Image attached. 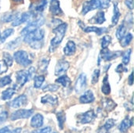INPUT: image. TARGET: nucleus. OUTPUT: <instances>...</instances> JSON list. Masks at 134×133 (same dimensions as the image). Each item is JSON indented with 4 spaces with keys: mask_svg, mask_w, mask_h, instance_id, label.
Wrapping results in <instances>:
<instances>
[{
    "mask_svg": "<svg viewBox=\"0 0 134 133\" xmlns=\"http://www.w3.org/2000/svg\"><path fill=\"white\" fill-rule=\"evenodd\" d=\"M70 67V64L66 60H60L57 62L56 67H55V74L56 75H60L64 73H65Z\"/></svg>",
    "mask_w": 134,
    "mask_h": 133,
    "instance_id": "nucleus-13",
    "label": "nucleus"
},
{
    "mask_svg": "<svg viewBox=\"0 0 134 133\" xmlns=\"http://www.w3.org/2000/svg\"><path fill=\"white\" fill-rule=\"evenodd\" d=\"M32 5H33V8H32L33 11H35L36 13H41L46 7V5H47V0H40L38 2L33 4Z\"/></svg>",
    "mask_w": 134,
    "mask_h": 133,
    "instance_id": "nucleus-24",
    "label": "nucleus"
},
{
    "mask_svg": "<svg viewBox=\"0 0 134 133\" xmlns=\"http://www.w3.org/2000/svg\"><path fill=\"white\" fill-rule=\"evenodd\" d=\"M58 89H59V85L50 84V85H47L46 86H45L42 90L44 92H56Z\"/></svg>",
    "mask_w": 134,
    "mask_h": 133,
    "instance_id": "nucleus-42",
    "label": "nucleus"
},
{
    "mask_svg": "<svg viewBox=\"0 0 134 133\" xmlns=\"http://www.w3.org/2000/svg\"><path fill=\"white\" fill-rule=\"evenodd\" d=\"M105 20H106V19H105L104 13L103 11H100V12H98L94 16H93V17L90 20V23L101 24L104 23Z\"/></svg>",
    "mask_w": 134,
    "mask_h": 133,
    "instance_id": "nucleus-18",
    "label": "nucleus"
},
{
    "mask_svg": "<svg viewBox=\"0 0 134 133\" xmlns=\"http://www.w3.org/2000/svg\"><path fill=\"white\" fill-rule=\"evenodd\" d=\"M20 43H21V38H17L15 40H13V41L9 42L6 45L5 48L8 49H14L15 48L18 47Z\"/></svg>",
    "mask_w": 134,
    "mask_h": 133,
    "instance_id": "nucleus-35",
    "label": "nucleus"
},
{
    "mask_svg": "<svg viewBox=\"0 0 134 133\" xmlns=\"http://www.w3.org/2000/svg\"><path fill=\"white\" fill-rule=\"evenodd\" d=\"M16 93V90L13 88H8L2 92L1 99L2 100H9Z\"/></svg>",
    "mask_w": 134,
    "mask_h": 133,
    "instance_id": "nucleus-25",
    "label": "nucleus"
},
{
    "mask_svg": "<svg viewBox=\"0 0 134 133\" xmlns=\"http://www.w3.org/2000/svg\"><path fill=\"white\" fill-rule=\"evenodd\" d=\"M132 53V49H130L122 53V63L124 65H128L130 61V56Z\"/></svg>",
    "mask_w": 134,
    "mask_h": 133,
    "instance_id": "nucleus-33",
    "label": "nucleus"
},
{
    "mask_svg": "<svg viewBox=\"0 0 134 133\" xmlns=\"http://www.w3.org/2000/svg\"><path fill=\"white\" fill-rule=\"evenodd\" d=\"M49 59L48 58H42L41 59V60H39V63H38V69L41 72H46V70H47V67H48V65H49Z\"/></svg>",
    "mask_w": 134,
    "mask_h": 133,
    "instance_id": "nucleus-31",
    "label": "nucleus"
},
{
    "mask_svg": "<svg viewBox=\"0 0 134 133\" xmlns=\"http://www.w3.org/2000/svg\"><path fill=\"white\" fill-rule=\"evenodd\" d=\"M111 0H98L99 9H107L110 5Z\"/></svg>",
    "mask_w": 134,
    "mask_h": 133,
    "instance_id": "nucleus-44",
    "label": "nucleus"
},
{
    "mask_svg": "<svg viewBox=\"0 0 134 133\" xmlns=\"http://www.w3.org/2000/svg\"><path fill=\"white\" fill-rule=\"evenodd\" d=\"M45 23V19L40 16L37 18H35L34 20H32L31 22H30L20 32V34L22 35H26L27 34L32 33L35 31H36L37 29H38L41 26L43 25V24Z\"/></svg>",
    "mask_w": 134,
    "mask_h": 133,
    "instance_id": "nucleus-2",
    "label": "nucleus"
},
{
    "mask_svg": "<svg viewBox=\"0 0 134 133\" xmlns=\"http://www.w3.org/2000/svg\"><path fill=\"white\" fill-rule=\"evenodd\" d=\"M51 132V128L50 127H46L38 130H35L31 133H50Z\"/></svg>",
    "mask_w": 134,
    "mask_h": 133,
    "instance_id": "nucleus-47",
    "label": "nucleus"
},
{
    "mask_svg": "<svg viewBox=\"0 0 134 133\" xmlns=\"http://www.w3.org/2000/svg\"><path fill=\"white\" fill-rule=\"evenodd\" d=\"M11 132V130L8 127V126H5V127H3L2 129H0V133H10Z\"/></svg>",
    "mask_w": 134,
    "mask_h": 133,
    "instance_id": "nucleus-51",
    "label": "nucleus"
},
{
    "mask_svg": "<svg viewBox=\"0 0 134 133\" xmlns=\"http://www.w3.org/2000/svg\"><path fill=\"white\" fill-rule=\"evenodd\" d=\"M111 42V37L109 35H105L101 39V47L102 49H107Z\"/></svg>",
    "mask_w": 134,
    "mask_h": 133,
    "instance_id": "nucleus-37",
    "label": "nucleus"
},
{
    "mask_svg": "<svg viewBox=\"0 0 134 133\" xmlns=\"http://www.w3.org/2000/svg\"><path fill=\"white\" fill-rule=\"evenodd\" d=\"M12 82V79L11 77L9 75H6L2 77V78H0V87H5L8 85H9Z\"/></svg>",
    "mask_w": 134,
    "mask_h": 133,
    "instance_id": "nucleus-38",
    "label": "nucleus"
},
{
    "mask_svg": "<svg viewBox=\"0 0 134 133\" xmlns=\"http://www.w3.org/2000/svg\"><path fill=\"white\" fill-rule=\"evenodd\" d=\"M67 27H68V24L66 23H61L53 29V33L55 34V36L52 38L50 42L49 51L51 53H53L55 49L57 48V46L61 43L64 37L65 36Z\"/></svg>",
    "mask_w": 134,
    "mask_h": 133,
    "instance_id": "nucleus-1",
    "label": "nucleus"
},
{
    "mask_svg": "<svg viewBox=\"0 0 134 133\" xmlns=\"http://www.w3.org/2000/svg\"><path fill=\"white\" fill-rule=\"evenodd\" d=\"M95 100L94 95L91 90H87L79 98V101L81 103H93Z\"/></svg>",
    "mask_w": 134,
    "mask_h": 133,
    "instance_id": "nucleus-15",
    "label": "nucleus"
},
{
    "mask_svg": "<svg viewBox=\"0 0 134 133\" xmlns=\"http://www.w3.org/2000/svg\"><path fill=\"white\" fill-rule=\"evenodd\" d=\"M13 58L19 65H21L23 67H27L32 63L29 54L24 50H19L17 52H15L13 54Z\"/></svg>",
    "mask_w": 134,
    "mask_h": 133,
    "instance_id": "nucleus-3",
    "label": "nucleus"
},
{
    "mask_svg": "<svg viewBox=\"0 0 134 133\" xmlns=\"http://www.w3.org/2000/svg\"><path fill=\"white\" fill-rule=\"evenodd\" d=\"M13 32H14V30L13 28H7L2 34H0V44L3 43L6 40L7 38H9L10 35L13 34Z\"/></svg>",
    "mask_w": 134,
    "mask_h": 133,
    "instance_id": "nucleus-30",
    "label": "nucleus"
},
{
    "mask_svg": "<svg viewBox=\"0 0 134 133\" xmlns=\"http://www.w3.org/2000/svg\"><path fill=\"white\" fill-rule=\"evenodd\" d=\"M43 125V116L40 114L34 115L31 120V126L35 129L41 128Z\"/></svg>",
    "mask_w": 134,
    "mask_h": 133,
    "instance_id": "nucleus-16",
    "label": "nucleus"
},
{
    "mask_svg": "<svg viewBox=\"0 0 134 133\" xmlns=\"http://www.w3.org/2000/svg\"><path fill=\"white\" fill-rule=\"evenodd\" d=\"M133 13H130L126 15L125 20H124V24H127L128 27H130V28L132 27L133 26Z\"/></svg>",
    "mask_w": 134,
    "mask_h": 133,
    "instance_id": "nucleus-40",
    "label": "nucleus"
},
{
    "mask_svg": "<svg viewBox=\"0 0 134 133\" xmlns=\"http://www.w3.org/2000/svg\"><path fill=\"white\" fill-rule=\"evenodd\" d=\"M14 2H17V3H20V2H23V0H13Z\"/></svg>",
    "mask_w": 134,
    "mask_h": 133,
    "instance_id": "nucleus-54",
    "label": "nucleus"
},
{
    "mask_svg": "<svg viewBox=\"0 0 134 133\" xmlns=\"http://www.w3.org/2000/svg\"><path fill=\"white\" fill-rule=\"evenodd\" d=\"M19 15L18 13H15V12H10V13H6L5 14H3L1 17V21L3 23H8V22H11L13 21L17 16Z\"/></svg>",
    "mask_w": 134,
    "mask_h": 133,
    "instance_id": "nucleus-23",
    "label": "nucleus"
},
{
    "mask_svg": "<svg viewBox=\"0 0 134 133\" xmlns=\"http://www.w3.org/2000/svg\"><path fill=\"white\" fill-rule=\"evenodd\" d=\"M125 3L130 10L133 9V0H125Z\"/></svg>",
    "mask_w": 134,
    "mask_h": 133,
    "instance_id": "nucleus-49",
    "label": "nucleus"
},
{
    "mask_svg": "<svg viewBox=\"0 0 134 133\" xmlns=\"http://www.w3.org/2000/svg\"><path fill=\"white\" fill-rule=\"evenodd\" d=\"M16 85L19 87L24 86L27 83V82H28L30 80L27 71L20 70V71H17L16 73Z\"/></svg>",
    "mask_w": 134,
    "mask_h": 133,
    "instance_id": "nucleus-9",
    "label": "nucleus"
},
{
    "mask_svg": "<svg viewBox=\"0 0 134 133\" xmlns=\"http://www.w3.org/2000/svg\"><path fill=\"white\" fill-rule=\"evenodd\" d=\"M20 132H21V129L20 128H17V129H14L13 132H11L10 133H20Z\"/></svg>",
    "mask_w": 134,
    "mask_h": 133,
    "instance_id": "nucleus-53",
    "label": "nucleus"
},
{
    "mask_svg": "<svg viewBox=\"0 0 134 133\" xmlns=\"http://www.w3.org/2000/svg\"><path fill=\"white\" fill-rule=\"evenodd\" d=\"M101 103H102V107L104 110H106L107 111H113L116 107V106H117V104L111 99H108V98L103 99Z\"/></svg>",
    "mask_w": 134,
    "mask_h": 133,
    "instance_id": "nucleus-17",
    "label": "nucleus"
},
{
    "mask_svg": "<svg viewBox=\"0 0 134 133\" xmlns=\"http://www.w3.org/2000/svg\"><path fill=\"white\" fill-rule=\"evenodd\" d=\"M57 122H58V126L60 127V129H64V125L66 121V115L63 111L58 112L57 114Z\"/></svg>",
    "mask_w": 134,
    "mask_h": 133,
    "instance_id": "nucleus-32",
    "label": "nucleus"
},
{
    "mask_svg": "<svg viewBox=\"0 0 134 133\" xmlns=\"http://www.w3.org/2000/svg\"><path fill=\"white\" fill-rule=\"evenodd\" d=\"M96 118V114L94 113V111L93 110L91 111H88L86 112H85L84 114H79L78 116L79 121L80 123L82 124H89L91 123Z\"/></svg>",
    "mask_w": 134,
    "mask_h": 133,
    "instance_id": "nucleus-10",
    "label": "nucleus"
},
{
    "mask_svg": "<svg viewBox=\"0 0 134 133\" xmlns=\"http://www.w3.org/2000/svg\"><path fill=\"white\" fill-rule=\"evenodd\" d=\"M56 82L58 83V84H60V85H61L64 87H68L71 85V81L69 78V77H68L67 75H63V76L59 77L56 80Z\"/></svg>",
    "mask_w": 134,
    "mask_h": 133,
    "instance_id": "nucleus-28",
    "label": "nucleus"
},
{
    "mask_svg": "<svg viewBox=\"0 0 134 133\" xmlns=\"http://www.w3.org/2000/svg\"><path fill=\"white\" fill-rule=\"evenodd\" d=\"M120 11L118 7V3L115 2L114 3V11H113V16H112V19H111V22L113 25H115L118 24L119 17H120Z\"/></svg>",
    "mask_w": 134,
    "mask_h": 133,
    "instance_id": "nucleus-27",
    "label": "nucleus"
},
{
    "mask_svg": "<svg viewBox=\"0 0 134 133\" xmlns=\"http://www.w3.org/2000/svg\"><path fill=\"white\" fill-rule=\"evenodd\" d=\"M115 121L114 119H108V120L105 122V124L104 125L103 129H104L106 132H108V131H109L111 129H112V128L115 126Z\"/></svg>",
    "mask_w": 134,
    "mask_h": 133,
    "instance_id": "nucleus-39",
    "label": "nucleus"
},
{
    "mask_svg": "<svg viewBox=\"0 0 134 133\" xmlns=\"http://www.w3.org/2000/svg\"><path fill=\"white\" fill-rule=\"evenodd\" d=\"M45 36V31L42 29H37L36 31H35L32 33L27 34L26 35H24V42L26 43H31L34 42H40V41H43Z\"/></svg>",
    "mask_w": 134,
    "mask_h": 133,
    "instance_id": "nucleus-4",
    "label": "nucleus"
},
{
    "mask_svg": "<svg viewBox=\"0 0 134 133\" xmlns=\"http://www.w3.org/2000/svg\"><path fill=\"white\" fill-rule=\"evenodd\" d=\"M8 70L7 64L4 62V60H0V74L5 73Z\"/></svg>",
    "mask_w": 134,
    "mask_h": 133,
    "instance_id": "nucleus-45",
    "label": "nucleus"
},
{
    "mask_svg": "<svg viewBox=\"0 0 134 133\" xmlns=\"http://www.w3.org/2000/svg\"><path fill=\"white\" fill-rule=\"evenodd\" d=\"M52 133H57V132H52Z\"/></svg>",
    "mask_w": 134,
    "mask_h": 133,
    "instance_id": "nucleus-55",
    "label": "nucleus"
},
{
    "mask_svg": "<svg viewBox=\"0 0 134 133\" xmlns=\"http://www.w3.org/2000/svg\"><path fill=\"white\" fill-rule=\"evenodd\" d=\"M33 112H34L33 110L20 109V110H18V111L13 112L10 116V119H11V121H16L18 119L28 118L29 117L31 116Z\"/></svg>",
    "mask_w": 134,
    "mask_h": 133,
    "instance_id": "nucleus-6",
    "label": "nucleus"
},
{
    "mask_svg": "<svg viewBox=\"0 0 134 133\" xmlns=\"http://www.w3.org/2000/svg\"><path fill=\"white\" fill-rule=\"evenodd\" d=\"M8 118V113L7 111H3L0 114V125L3 124Z\"/></svg>",
    "mask_w": 134,
    "mask_h": 133,
    "instance_id": "nucleus-46",
    "label": "nucleus"
},
{
    "mask_svg": "<svg viewBox=\"0 0 134 133\" xmlns=\"http://www.w3.org/2000/svg\"><path fill=\"white\" fill-rule=\"evenodd\" d=\"M41 102L44 104H49L52 106H54L57 104L58 103V99L56 96H52V95H46L42 97Z\"/></svg>",
    "mask_w": 134,
    "mask_h": 133,
    "instance_id": "nucleus-20",
    "label": "nucleus"
},
{
    "mask_svg": "<svg viewBox=\"0 0 134 133\" xmlns=\"http://www.w3.org/2000/svg\"><path fill=\"white\" fill-rule=\"evenodd\" d=\"M87 85V78H86V75L84 73H82L79 74V76L78 77L75 85V90L77 93H80L82 92L86 87Z\"/></svg>",
    "mask_w": 134,
    "mask_h": 133,
    "instance_id": "nucleus-8",
    "label": "nucleus"
},
{
    "mask_svg": "<svg viewBox=\"0 0 134 133\" xmlns=\"http://www.w3.org/2000/svg\"><path fill=\"white\" fill-rule=\"evenodd\" d=\"M133 40V34L131 33L126 34L121 39H120V44L122 47H126L130 44V42Z\"/></svg>",
    "mask_w": 134,
    "mask_h": 133,
    "instance_id": "nucleus-29",
    "label": "nucleus"
},
{
    "mask_svg": "<svg viewBox=\"0 0 134 133\" xmlns=\"http://www.w3.org/2000/svg\"><path fill=\"white\" fill-rule=\"evenodd\" d=\"M122 52L121 51H116V52H112L109 49H102L100 52V56L101 59L105 60V61H109L113 59H115L120 56H122Z\"/></svg>",
    "mask_w": 134,
    "mask_h": 133,
    "instance_id": "nucleus-7",
    "label": "nucleus"
},
{
    "mask_svg": "<svg viewBox=\"0 0 134 133\" xmlns=\"http://www.w3.org/2000/svg\"><path fill=\"white\" fill-rule=\"evenodd\" d=\"M35 67H31L29 68V70L27 71V73H28V76H29V79L31 78H33L35 75V73H36V71H35Z\"/></svg>",
    "mask_w": 134,
    "mask_h": 133,
    "instance_id": "nucleus-48",
    "label": "nucleus"
},
{
    "mask_svg": "<svg viewBox=\"0 0 134 133\" xmlns=\"http://www.w3.org/2000/svg\"><path fill=\"white\" fill-rule=\"evenodd\" d=\"M133 73L132 72L131 74H130V75L129 76V84L130 85H133Z\"/></svg>",
    "mask_w": 134,
    "mask_h": 133,
    "instance_id": "nucleus-52",
    "label": "nucleus"
},
{
    "mask_svg": "<svg viewBox=\"0 0 134 133\" xmlns=\"http://www.w3.org/2000/svg\"><path fill=\"white\" fill-rule=\"evenodd\" d=\"M126 30H127V28H126V25L125 24H121L119 27H118V29H117V31H116V37H117V38L119 39V40H120L126 34Z\"/></svg>",
    "mask_w": 134,
    "mask_h": 133,
    "instance_id": "nucleus-34",
    "label": "nucleus"
},
{
    "mask_svg": "<svg viewBox=\"0 0 134 133\" xmlns=\"http://www.w3.org/2000/svg\"><path fill=\"white\" fill-rule=\"evenodd\" d=\"M45 81V77L43 75L35 76L34 78V87L35 89H39Z\"/></svg>",
    "mask_w": 134,
    "mask_h": 133,
    "instance_id": "nucleus-36",
    "label": "nucleus"
},
{
    "mask_svg": "<svg viewBox=\"0 0 134 133\" xmlns=\"http://www.w3.org/2000/svg\"><path fill=\"white\" fill-rule=\"evenodd\" d=\"M27 103V98L26 95H20L15 98L13 101L9 103V107L12 108H20L25 106Z\"/></svg>",
    "mask_w": 134,
    "mask_h": 133,
    "instance_id": "nucleus-11",
    "label": "nucleus"
},
{
    "mask_svg": "<svg viewBox=\"0 0 134 133\" xmlns=\"http://www.w3.org/2000/svg\"><path fill=\"white\" fill-rule=\"evenodd\" d=\"M49 10H50L51 13L54 16H59L63 13L62 9L60 6L59 0H51Z\"/></svg>",
    "mask_w": 134,
    "mask_h": 133,
    "instance_id": "nucleus-14",
    "label": "nucleus"
},
{
    "mask_svg": "<svg viewBox=\"0 0 134 133\" xmlns=\"http://www.w3.org/2000/svg\"><path fill=\"white\" fill-rule=\"evenodd\" d=\"M34 17H35V13L34 12H25L20 15H18L17 17L13 21L12 25L13 27H16L19 26L22 24L24 23H30L32 20H34Z\"/></svg>",
    "mask_w": 134,
    "mask_h": 133,
    "instance_id": "nucleus-5",
    "label": "nucleus"
},
{
    "mask_svg": "<svg viewBox=\"0 0 134 133\" xmlns=\"http://www.w3.org/2000/svg\"><path fill=\"white\" fill-rule=\"evenodd\" d=\"M99 78H100V70L99 69H96L93 73V75H92V84L93 85H95L96 83L98 82L99 81Z\"/></svg>",
    "mask_w": 134,
    "mask_h": 133,
    "instance_id": "nucleus-43",
    "label": "nucleus"
},
{
    "mask_svg": "<svg viewBox=\"0 0 134 133\" xmlns=\"http://www.w3.org/2000/svg\"><path fill=\"white\" fill-rule=\"evenodd\" d=\"M133 125V119H130L129 118H126L120 124L119 129L122 132H126L131 126Z\"/></svg>",
    "mask_w": 134,
    "mask_h": 133,
    "instance_id": "nucleus-22",
    "label": "nucleus"
},
{
    "mask_svg": "<svg viewBox=\"0 0 134 133\" xmlns=\"http://www.w3.org/2000/svg\"><path fill=\"white\" fill-rule=\"evenodd\" d=\"M101 91L104 95H109L111 92V86L109 84L108 76L105 75L104 78L103 79V84L101 86Z\"/></svg>",
    "mask_w": 134,
    "mask_h": 133,
    "instance_id": "nucleus-26",
    "label": "nucleus"
},
{
    "mask_svg": "<svg viewBox=\"0 0 134 133\" xmlns=\"http://www.w3.org/2000/svg\"><path fill=\"white\" fill-rule=\"evenodd\" d=\"M83 31L86 33H90V32H94L96 33L97 35H101L103 33L107 32L108 29L106 27H82Z\"/></svg>",
    "mask_w": 134,
    "mask_h": 133,
    "instance_id": "nucleus-21",
    "label": "nucleus"
},
{
    "mask_svg": "<svg viewBox=\"0 0 134 133\" xmlns=\"http://www.w3.org/2000/svg\"><path fill=\"white\" fill-rule=\"evenodd\" d=\"M3 60L7 64L8 67H11L13 65V58L9 53H3Z\"/></svg>",
    "mask_w": 134,
    "mask_h": 133,
    "instance_id": "nucleus-41",
    "label": "nucleus"
},
{
    "mask_svg": "<svg viewBox=\"0 0 134 133\" xmlns=\"http://www.w3.org/2000/svg\"><path fill=\"white\" fill-rule=\"evenodd\" d=\"M123 71H127V69H126V67H124L122 64H119V65L117 67L116 70H115V71L118 72V73H122Z\"/></svg>",
    "mask_w": 134,
    "mask_h": 133,
    "instance_id": "nucleus-50",
    "label": "nucleus"
},
{
    "mask_svg": "<svg viewBox=\"0 0 134 133\" xmlns=\"http://www.w3.org/2000/svg\"><path fill=\"white\" fill-rule=\"evenodd\" d=\"M76 51V45L73 41H68L64 48V53L66 56H71Z\"/></svg>",
    "mask_w": 134,
    "mask_h": 133,
    "instance_id": "nucleus-19",
    "label": "nucleus"
},
{
    "mask_svg": "<svg viewBox=\"0 0 134 133\" xmlns=\"http://www.w3.org/2000/svg\"><path fill=\"white\" fill-rule=\"evenodd\" d=\"M99 9V4H98V0H90L84 2L83 6H82V14L86 15L87 13L90 11H92L93 9Z\"/></svg>",
    "mask_w": 134,
    "mask_h": 133,
    "instance_id": "nucleus-12",
    "label": "nucleus"
}]
</instances>
